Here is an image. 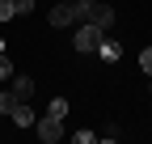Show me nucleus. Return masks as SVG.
Masks as SVG:
<instances>
[{"mask_svg": "<svg viewBox=\"0 0 152 144\" xmlns=\"http://www.w3.org/2000/svg\"><path fill=\"white\" fill-rule=\"evenodd\" d=\"M9 119L17 123V127H34V119H38V115H34V106H30L26 98H17V106H13V115H9Z\"/></svg>", "mask_w": 152, "mask_h": 144, "instance_id": "nucleus-4", "label": "nucleus"}, {"mask_svg": "<svg viewBox=\"0 0 152 144\" xmlns=\"http://www.w3.org/2000/svg\"><path fill=\"white\" fill-rule=\"evenodd\" d=\"M97 55H102V60H118V55H123V47H118V43H110V38H102V43H97Z\"/></svg>", "mask_w": 152, "mask_h": 144, "instance_id": "nucleus-6", "label": "nucleus"}, {"mask_svg": "<svg viewBox=\"0 0 152 144\" xmlns=\"http://www.w3.org/2000/svg\"><path fill=\"white\" fill-rule=\"evenodd\" d=\"M102 38H106V34L93 26V21H80V26H76V34H72V47H76V51H97Z\"/></svg>", "mask_w": 152, "mask_h": 144, "instance_id": "nucleus-1", "label": "nucleus"}, {"mask_svg": "<svg viewBox=\"0 0 152 144\" xmlns=\"http://www.w3.org/2000/svg\"><path fill=\"white\" fill-rule=\"evenodd\" d=\"M47 21H51L55 30H68V26H76V9H72V0H64V4H55V9L47 13Z\"/></svg>", "mask_w": 152, "mask_h": 144, "instance_id": "nucleus-3", "label": "nucleus"}, {"mask_svg": "<svg viewBox=\"0 0 152 144\" xmlns=\"http://www.w3.org/2000/svg\"><path fill=\"white\" fill-rule=\"evenodd\" d=\"M13 93L17 98H34V81L30 76H13Z\"/></svg>", "mask_w": 152, "mask_h": 144, "instance_id": "nucleus-7", "label": "nucleus"}, {"mask_svg": "<svg viewBox=\"0 0 152 144\" xmlns=\"http://www.w3.org/2000/svg\"><path fill=\"white\" fill-rule=\"evenodd\" d=\"M13 106H17V93L13 89H0V115H13Z\"/></svg>", "mask_w": 152, "mask_h": 144, "instance_id": "nucleus-9", "label": "nucleus"}, {"mask_svg": "<svg viewBox=\"0 0 152 144\" xmlns=\"http://www.w3.org/2000/svg\"><path fill=\"white\" fill-rule=\"evenodd\" d=\"M93 4H97V0H72V9H76V21H89Z\"/></svg>", "mask_w": 152, "mask_h": 144, "instance_id": "nucleus-8", "label": "nucleus"}, {"mask_svg": "<svg viewBox=\"0 0 152 144\" xmlns=\"http://www.w3.org/2000/svg\"><path fill=\"white\" fill-rule=\"evenodd\" d=\"M47 115H55V119H64V115H68V102H64V98H51V106H47Z\"/></svg>", "mask_w": 152, "mask_h": 144, "instance_id": "nucleus-10", "label": "nucleus"}, {"mask_svg": "<svg viewBox=\"0 0 152 144\" xmlns=\"http://www.w3.org/2000/svg\"><path fill=\"white\" fill-rule=\"evenodd\" d=\"M89 21H93V26H97V30L106 34V30L114 26V9H110V4H102V0H97V4H93V13H89Z\"/></svg>", "mask_w": 152, "mask_h": 144, "instance_id": "nucleus-5", "label": "nucleus"}, {"mask_svg": "<svg viewBox=\"0 0 152 144\" xmlns=\"http://www.w3.org/2000/svg\"><path fill=\"white\" fill-rule=\"evenodd\" d=\"M34 127H38V136H42L47 144H55L64 136V119H55V115H42V119H34Z\"/></svg>", "mask_w": 152, "mask_h": 144, "instance_id": "nucleus-2", "label": "nucleus"}, {"mask_svg": "<svg viewBox=\"0 0 152 144\" xmlns=\"http://www.w3.org/2000/svg\"><path fill=\"white\" fill-rule=\"evenodd\" d=\"M140 68H144V76H152V47L140 51Z\"/></svg>", "mask_w": 152, "mask_h": 144, "instance_id": "nucleus-11", "label": "nucleus"}, {"mask_svg": "<svg viewBox=\"0 0 152 144\" xmlns=\"http://www.w3.org/2000/svg\"><path fill=\"white\" fill-rule=\"evenodd\" d=\"M9 76H13V64H9L4 51H0V81H9Z\"/></svg>", "mask_w": 152, "mask_h": 144, "instance_id": "nucleus-12", "label": "nucleus"}, {"mask_svg": "<svg viewBox=\"0 0 152 144\" xmlns=\"http://www.w3.org/2000/svg\"><path fill=\"white\" fill-rule=\"evenodd\" d=\"M13 9L17 13H34V0H13Z\"/></svg>", "mask_w": 152, "mask_h": 144, "instance_id": "nucleus-13", "label": "nucleus"}]
</instances>
